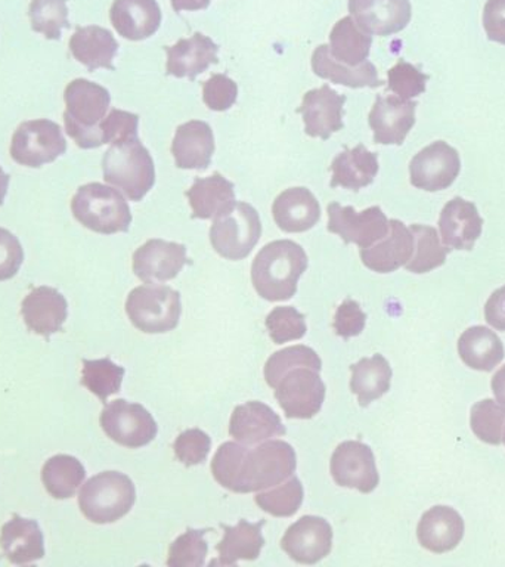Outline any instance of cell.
<instances>
[{
    "label": "cell",
    "instance_id": "48",
    "mask_svg": "<svg viewBox=\"0 0 505 567\" xmlns=\"http://www.w3.org/2000/svg\"><path fill=\"white\" fill-rule=\"evenodd\" d=\"M173 450L182 464H185L186 467H194V465L203 464L206 461L208 452L212 450V439L203 430H185L176 437Z\"/></svg>",
    "mask_w": 505,
    "mask_h": 567
},
{
    "label": "cell",
    "instance_id": "1",
    "mask_svg": "<svg viewBox=\"0 0 505 567\" xmlns=\"http://www.w3.org/2000/svg\"><path fill=\"white\" fill-rule=\"evenodd\" d=\"M296 467L295 447L284 441H265L255 450L239 442H225L212 461L215 481L235 494L281 485L295 474Z\"/></svg>",
    "mask_w": 505,
    "mask_h": 567
},
{
    "label": "cell",
    "instance_id": "38",
    "mask_svg": "<svg viewBox=\"0 0 505 567\" xmlns=\"http://www.w3.org/2000/svg\"><path fill=\"white\" fill-rule=\"evenodd\" d=\"M84 478L86 470L71 455L52 456L42 468L43 485L55 499H69L74 496Z\"/></svg>",
    "mask_w": 505,
    "mask_h": 567
},
{
    "label": "cell",
    "instance_id": "45",
    "mask_svg": "<svg viewBox=\"0 0 505 567\" xmlns=\"http://www.w3.org/2000/svg\"><path fill=\"white\" fill-rule=\"evenodd\" d=\"M207 530L186 529L179 538L173 540L168 548L167 566L199 567L204 565L208 553L207 540L204 539Z\"/></svg>",
    "mask_w": 505,
    "mask_h": 567
},
{
    "label": "cell",
    "instance_id": "9",
    "mask_svg": "<svg viewBox=\"0 0 505 567\" xmlns=\"http://www.w3.org/2000/svg\"><path fill=\"white\" fill-rule=\"evenodd\" d=\"M312 367H296L275 384V398L287 419L310 420L321 411L326 384Z\"/></svg>",
    "mask_w": 505,
    "mask_h": 567
},
{
    "label": "cell",
    "instance_id": "49",
    "mask_svg": "<svg viewBox=\"0 0 505 567\" xmlns=\"http://www.w3.org/2000/svg\"><path fill=\"white\" fill-rule=\"evenodd\" d=\"M140 117L122 110H111L100 123L102 144H118V142L136 140Z\"/></svg>",
    "mask_w": 505,
    "mask_h": 567
},
{
    "label": "cell",
    "instance_id": "8",
    "mask_svg": "<svg viewBox=\"0 0 505 567\" xmlns=\"http://www.w3.org/2000/svg\"><path fill=\"white\" fill-rule=\"evenodd\" d=\"M261 237L259 213L248 203H237L233 210L217 217L210 228V243L217 255L243 260Z\"/></svg>",
    "mask_w": 505,
    "mask_h": 567
},
{
    "label": "cell",
    "instance_id": "46",
    "mask_svg": "<svg viewBox=\"0 0 505 567\" xmlns=\"http://www.w3.org/2000/svg\"><path fill=\"white\" fill-rule=\"evenodd\" d=\"M305 319V315L292 306H278L266 317L265 323L274 343L282 344L303 339L308 331Z\"/></svg>",
    "mask_w": 505,
    "mask_h": 567
},
{
    "label": "cell",
    "instance_id": "40",
    "mask_svg": "<svg viewBox=\"0 0 505 567\" xmlns=\"http://www.w3.org/2000/svg\"><path fill=\"white\" fill-rule=\"evenodd\" d=\"M124 374H126L124 368L109 358L95 359V361L83 359L82 384L89 392L100 398L102 403H105L111 394L120 392Z\"/></svg>",
    "mask_w": 505,
    "mask_h": 567
},
{
    "label": "cell",
    "instance_id": "4",
    "mask_svg": "<svg viewBox=\"0 0 505 567\" xmlns=\"http://www.w3.org/2000/svg\"><path fill=\"white\" fill-rule=\"evenodd\" d=\"M102 172L105 182L132 202H141L155 184L154 159L140 137L111 145L102 158Z\"/></svg>",
    "mask_w": 505,
    "mask_h": 567
},
{
    "label": "cell",
    "instance_id": "35",
    "mask_svg": "<svg viewBox=\"0 0 505 567\" xmlns=\"http://www.w3.org/2000/svg\"><path fill=\"white\" fill-rule=\"evenodd\" d=\"M352 379L350 390L358 399L361 406H368L388 393L392 384L393 371L383 354H374L371 358H363L350 367Z\"/></svg>",
    "mask_w": 505,
    "mask_h": 567
},
{
    "label": "cell",
    "instance_id": "3",
    "mask_svg": "<svg viewBox=\"0 0 505 567\" xmlns=\"http://www.w3.org/2000/svg\"><path fill=\"white\" fill-rule=\"evenodd\" d=\"M65 132L82 150L100 148V123L110 109V92L86 79H75L65 87Z\"/></svg>",
    "mask_w": 505,
    "mask_h": 567
},
{
    "label": "cell",
    "instance_id": "20",
    "mask_svg": "<svg viewBox=\"0 0 505 567\" xmlns=\"http://www.w3.org/2000/svg\"><path fill=\"white\" fill-rule=\"evenodd\" d=\"M286 425L272 408L252 401L235 408L229 421V434L243 445H256L272 437L286 436Z\"/></svg>",
    "mask_w": 505,
    "mask_h": 567
},
{
    "label": "cell",
    "instance_id": "54",
    "mask_svg": "<svg viewBox=\"0 0 505 567\" xmlns=\"http://www.w3.org/2000/svg\"><path fill=\"white\" fill-rule=\"evenodd\" d=\"M485 319L495 330L505 331V286L492 292L487 299Z\"/></svg>",
    "mask_w": 505,
    "mask_h": 567
},
{
    "label": "cell",
    "instance_id": "50",
    "mask_svg": "<svg viewBox=\"0 0 505 567\" xmlns=\"http://www.w3.org/2000/svg\"><path fill=\"white\" fill-rule=\"evenodd\" d=\"M238 86L225 74H213L203 84V101L212 111H226L237 102Z\"/></svg>",
    "mask_w": 505,
    "mask_h": 567
},
{
    "label": "cell",
    "instance_id": "32",
    "mask_svg": "<svg viewBox=\"0 0 505 567\" xmlns=\"http://www.w3.org/2000/svg\"><path fill=\"white\" fill-rule=\"evenodd\" d=\"M379 155L359 144L337 155L331 164V188L343 186L346 189L359 190L374 182L379 173Z\"/></svg>",
    "mask_w": 505,
    "mask_h": 567
},
{
    "label": "cell",
    "instance_id": "21",
    "mask_svg": "<svg viewBox=\"0 0 505 567\" xmlns=\"http://www.w3.org/2000/svg\"><path fill=\"white\" fill-rule=\"evenodd\" d=\"M482 228L483 219L477 207L461 197L447 202L439 217L442 244L450 250H472Z\"/></svg>",
    "mask_w": 505,
    "mask_h": 567
},
{
    "label": "cell",
    "instance_id": "28",
    "mask_svg": "<svg viewBox=\"0 0 505 567\" xmlns=\"http://www.w3.org/2000/svg\"><path fill=\"white\" fill-rule=\"evenodd\" d=\"M0 547L9 563L17 566L30 565L44 557V540L38 522L13 514L0 532Z\"/></svg>",
    "mask_w": 505,
    "mask_h": 567
},
{
    "label": "cell",
    "instance_id": "27",
    "mask_svg": "<svg viewBox=\"0 0 505 567\" xmlns=\"http://www.w3.org/2000/svg\"><path fill=\"white\" fill-rule=\"evenodd\" d=\"M217 44L202 33H195L188 39H181L173 47L166 48L167 75L194 80L203 74L208 66L216 64Z\"/></svg>",
    "mask_w": 505,
    "mask_h": 567
},
{
    "label": "cell",
    "instance_id": "53",
    "mask_svg": "<svg viewBox=\"0 0 505 567\" xmlns=\"http://www.w3.org/2000/svg\"><path fill=\"white\" fill-rule=\"evenodd\" d=\"M483 27L492 42L505 44V0H487L483 9Z\"/></svg>",
    "mask_w": 505,
    "mask_h": 567
},
{
    "label": "cell",
    "instance_id": "26",
    "mask_svg": "<svg viewBox=\"0 0 505 567\" xmlns=\"http://www.w3.org/2000/svg\"><path fill=\"white\" fill-rule=\"evenodd\" d=\"M110 20L122 38L140 42L157 33L162 11L157 0H114Z\"/></svg>",
    "mask_w": 505,
    "mask_h": 567
},
{
    "label": "cell",
    "instance_id": "42",
    "mask_svg": "<svg viewBox=\"0 0 505 567\" xmlns=\"http://www.w3.org/2000/svg\"><path fill=\"white\" fill-rule=\"evenodd\" d=\"M29 17L31 29L49 40H60L70 27L66 0H31Z\"/></svg>",
    "mask_w": 505,
    "mask_h": 567
},
{
    "label": "cell",
    "instance_id": "57",
    "mask_svg": "<svg viewBox=\"0 0 505 567\" xmlns=\"http://www.w3.org/2000/svg\"><path fill=\"white\" fill-rule=\"evenodd\" d=\"M9 186V175L3 172V168L0 167V206H2L4 202V197H7Z\"/></svg>",
    "mask_w": 505,
    "mask_h": 567
},
{
    "label": "cell",
    "instance_id": "31",
    "mask_svg": "<svg viewBox=\"0 0 505 567\" xmlns=\"http://www.w3.org/2000/svg\"><path fill=\"white\" fill-rule=\"evenodd\" d=\"M70 51L89 71L115 70L118 43L110 30L97 25L79 27L70 39Z\"/></svg>",
    "mask_w": 505,
    "mask_h": 567
},
{
    "label": "cell",
    "instance_id": "52",
    "mask_svg": "<svg viewBox=\"0 0 505 567\" xmlns=\"http://www.w3.org/2000/svg\"><path fill=\"white\" fill-rule=\"evenodd\" d=\"M367 313L363 312L361 306L354 300H344L337 309L334 318L336 334L350 339V337L359 336L365 328Z\"/></svg>",
    "mask_w": 505,
    "mask_h": 567
},
{
    "label": "cell",
    "instance_id": "11",
    "mask_svg": "<svg viewBox=\"0 0 505 567\" xmlns=\"http://www.w3.org/2000/svg\"><path fill=\"white\" fill-rule=\"evenodd\" d=\"M100 423L111 441L131 450L150 445L158 432L157 423L146 408L124 399H115L105 405Z\"/></svg>",
    "mask_w": 505,
    "mask_h": 567
},
{
    "label": "cell",
    "instance_id": "37",
    "mask_svg": "<svg viewBox=\"0 0 505 567\" xmlns=\"http://www.w3.org/2000/svg\"><path fill=\"white\" fill-rule=\"evenodd\" d=\"M372 38L353 21L352 17L341 18L330 34V53L336 61L348 66L363 64L370 56Z\"/></svg>",
    "mask_w": 505,
    "mask_h": 567
},
{
    "label": "cell",
    "instance_id": "19",
    "mask_svg": "<svg viewBox=\"0 0 505 567\" xmlns=\"http://www.w3.org/2000/svg\"><path fill=\"white\" fill-rule=\"evenodd\" d=\"M353 21L368 34L390 35L410 24V0H349Z\"/></svg>",
    "mask_w": 505,
    "mask_h": 567
},
{
    "label": "cell",
    "instance_id": "29",
    "mask_svg": "<svg viewBox=\"0 0 505 567\" xmlns=\"http://www.w3.org/2000/svg\"><path fill=\"white\" fill-rule=\"evenodd\" d=\"M272 215L284 233H306L321 219V206L308 188H290L275 199Z\"/></svg>",
    "mask_w": 505,
    "mask_h": 567
},
{
    "label": "cell",
    "instance_id": "7",
    "mask_svg": "<svg viewBox=\"0 0 505 567\" xmlns=\"http://www.w3.org/2000/svg\"><path fill=\"white\" fill-rule=\"evenodd\" d=\"M126 313L133 326L146 334L175 330L182 313L179 291L157 284L136 287L127 296Z\"/></svg>",
    "mask_w": 505,
    "mask_h": 567
},
{
    "label": "cell",
    "instance_id": "14",
    "mask_svg": "<svg viewBox=\"0 0 505 567\" xmlns=\"http://www.w3.org/2000/svg\"><path fill=\"white\" fill-rule=\"evenodd\" d=\"M461 159L458 151L446 142L436 141L421 150L410 163L411 184L415 188L436 193L450 188L458 177Z\"/></svg>",
    "mask_w": 505,
    "mask_h": 567
},
{
    "label": "cell",
    "instance_id": "2",
    "mask_svg": "<svg viewBox=\"0 0 505 567\" xmlns=\"http://www.w3.org/2000/svg\"><path fill=\"white\" fill-rule=\"evenodd\" d=\"M303 248L290 239L266 244L252 260L251 281L257 295L268 301L290 300L308 269Z\"/></svg>",
    "mask_w": 505,
    "mask_h": 567
},
{
    "label": "cell",
    "instance_id": "34",
    "mask_svg": "<svg viewBox=\"0 0 505 567\" xmlns=\"http://www.w3.org/2000/svg\"><path fill=\"white\" fill-rule=\"evenodd\" d=\"M264 525L265 520L250 523L241 518L235 526H221L225 534L216 545L219 551L217 565L234 566L239 560H256L265 545V538L261 535Z\"/></svg>",
    "mask_w": 505,
    "mask_h": 567
},
{
    "label": "cell",
    "instance_id": "22",
    "mask_svg": "<svg viewBox=\"0 0 505 567\" xmlns=\"http://www.w3.org/2000/svg\"><path fill=\"white\" fill-rule=\"evenodd\" d=\"M21 313L30 331L49 340V337L62 331L69 317V303L55 288L38 287L22 300Z\"/></svg>",
    "mask_w": 505,
    "mask_h": 567
},
{
    "label": "cell",
    "instance_id": "41",
    "mask_svg": "<svg viewBox=\"0 0 505 567\" xmlns=\"http://www.w3.org/2000/svg\"><path fill=\"white\" fill-rule=\"evenodd\" d=\"M305 491L299 478L292 474L290 478L277 485L274 489L259 492L256 504L265 513L274 517L295 516L303 504Z\"/></svg>",
    "mask_w": 505,
    "mask_h": 567
},
{
    "label": "cell",
    "instance_id": "33",
    "mask_svg": "<svg viewBox=\"0 0 505 567\" xmlns=\"http://www.w3.org/2000/svg\"><path fill=\"white\" fill-rule=\"evenodd\" d=\"M310 62H312L313 73L318 78L330 80V82L341 84V86L352 89L383 86V80L379 79V71L370 61H365L358 66L341 64L331 56L330 47H327V44H319L315 49Z\"/></svg>",
    "mask_w": 505,
    "mask_h": 567
},
{
    "label": "cell",
    "instance_id": "56",
    "mask_svg": "<svg viewBox=\"0 0 505 567\" xmlns=\"http://www.w3.org/2000/svg\"><path fill=\"white\" fill-rule=\"evenodd\" d=\"M210 0H172V7L176 12L181 11H202L208 8Z\"/></svg>",
    "mask_w": 505,
    "mask_h": 567
},
{
    "label": "cell",
    "instance_id": "58",
    "mask_svg": "<svg viewBox=\"0 0 505 567\" xmlns=\"http://www.w3.org/2000/svg\"><path fill=\"white\" fill-rule=\"evenodd\" d=\"M505 427V425H504ZM503 442H504V445H505V429H504V434H503Z\"/></svg>",
    "mask_w": 505,
    "mask_h": 567
},
{
    "label": "cell",
    "instance_id": "36",
    "mask_svg": "<svg viewBox=\"0 0 505 567\" xmlns=\"http://www.w3.org/2000/svg\"><path fill=\"white\" fill-rule=\"evenodd\" d=\"M458 354L472 370L491 372L503 361L505 350L503 341L494 331L476 326L461 334Z\"/></svg>",
    "mask_w": 505,
    "mask_h": 567
},
{
    "label": "cell",
    "instance_id": "25",
    "mask_svg": "<svg viewBox=\"0 0 505 567\" xmlns=\"http://www.w3.org/2000/svg\"><path fill=\"white\" fill-rule=\"evenodd\" d=\"M215 148L210 124L202 120L181 124L172 142L176 166L184 171H204L210 166Z\"/></svg>",
    "mask_w": 505,
    "mask_h": 567
},
{
    "label": "cell",
    "instance_id": "24",
    "mask_svg": "<svg viewBox=\"0 0 505 567\" xmlns=\"http://www.w3.org/2000/svg\"><path fill=\"white\" fill-rule=\"evenodd\" d=\"M464 520L460 513L446 505H436L421 516L416 538L430 553L443 554L458 547L464 538Z\"/></svg>",
    "mask_w": 505,
    "mask_h": 567
},
{
    "label": "cell",
    "instance_id": "5",
    "mask_svg": "<svg viewBox=\"0 0 505 567\" xmlns=\"http://www.w3.org/2000/svg\"><path fill=\"white\" fill-rule=\"evenodd\" d=\"M71 212L79 224L97 234L127 233L132 224L131 207L123 195L97 182L80 186L71 199Z\"/></svg>",
    "mask_w": 505,
    "mask_h": 567
},
{
    "label": "cell",
    "instance_id": "39",
    "mask_svg": "<svg viewBox=\"0 0 505 567\" xmlns=\"http://www.w3.org/2000/svg\"><path fill=\"white\" fill-rule=\"evenodd\" d=\"M414 235V252L405 265L408 272L427 274L430 270L445 265L450 248L443 246L437 230L427 225H412Z\"/></svg>",
    "mask_w": 505,
    "mask_h": 567
},
{
    "label": "cell",
    "instance_id": "30",
    "mask_svg": "<svg viewBox=\"0 0 505 567\" xmlns=\"http://www.w3.org/2000/svg\"><path fill=\"white\" fill-rule=\"evenodd\" d=\"M235 186L233 182L213 173L208 177H197L193 186L186 190L189 206L193 208V219H217L233 210L235 199Z\"/></svg>",
    "mask_w": 505,
    "mask_h": 567
},
{
    "label": "cell",
    "instance_id": "55",
    "mask_svg": "<svg viewBox=\"0 0 505 567\" xmlns=\"http://www.w3.org/2000/svg\"><path fill=\"white\" fill-rule=\"evenodd\" d=\"M491 385L496 402H498L501 406L505 408V365L501 368L499 371H496L495 375L492 377Z\"/></svg>",
    "mask_w": 505,
    "mask_h": 567
},
{
    "label": "cell",
    "instance_id": "51",
    "mask_svg": "<svg viewBox=\"0 0 505 567\" xmlns=\"http://www.w3.org/2000/svg\"><path fill=\"white\" fill-rule=\"evenodd\" d=\"M24 261L20 239L8 229L0 228V281L16 277Z\"/></svg>",
    "mask_w": 505,
    "mask_h": 567
},
{
    "label": "cell",
    "instance_id": "15",
    "mask_svg": "<svg viewBox=\"0 0 505 567\" xmlns=\"http://www.w3.org/2000/svg\"><path fill=\"white\" fill-rule=\"evenodd\" d=\"M281 548L296 563L315 565L331 551L332 527L326 518L303 516L288 527L281 539Z\"/></svg>",
    "mask_w": 505,
    "mask_h": 567
},
{
    "label": "cell",
    "instance_id": "12",
    "mask_svg": "<svg viewBox=\"0 0 505 567\" xmlns=\"http://www.w3.org/2000/svg\"><path fill=\"white\" fill-rule=\"evenodd\" d=\"M328 233L339 235L346 244L374 246L389 234V220L379 206L358 213L352 206L328 204Z\"/></svg>",
    "mask_w": 505,
    "mask_h": 567
},
{
    "label": "cell",
    "instance_id": "44",
    "mask_svg": "<svg viewBox=\"0 0 505 567\" xmlns=\"http://www.w3.org/2000/svg\"><path fill=\"white\" fill-rule=\"evenodd\" d=\"M470 425L482 442L499 445L503 442L505 408L492 399L474 403L470 412Z\"/></svg>",
    "mask_w": 505,
    "mask_h": 567
},
{
    "label": "cell",
    "instance_id": "23",
    "mask_svg": "<svg viewBox=\"0 0 505 567\" xmlns=\"http://www.w3.org/2000/svg\"><path fill=\"white\" fill-rule=\"evenodd\" d=\"M414 235L401 220H389V234L374 246L362 248V264L379 274L394 272L405 266L414 252Z\"/></svg>",
    "mask_w": 505,
    "mask_h": 567
},
{
    "label": "cell",
    "instance_id": "10",
    "mask_svg": "<svg viewBox=\"0 0 505 567\" xmlns=\"http://www.w3.org/2000/svg\"><path fill=\"white\" fill-rule=\"evenodd\" d=\"M66 151L61 127L51 120H31L18 126L11 142L13 162L25 167H42L53 163Z\"/></svg>",
    "mask_w": 505,
    "mask_h": 567
},
{
    "label": "cell",
    "instance_id": "13",
    "mask_svg": "<svg viewBox=\"0 0 505 567\" xmlns=\"http://www.w3.org/2000/svg\"><path fill=\"white\" fill-rule=\"evenodd\" d=\"M330 470L337 485L362 494H371L380 483L374 452L359 441L340 443L332 452Z\"/></svg>",
    "mask_w": 505,
    "mask_h": 567
},
{
    "label": "cell",
    "instance_id": "6",
    "mask_svg": "<svg viewBox=\"0 0 505 567\" xmlns=\"http://www.w3.org/2000/svg\"><path fill=\"white\" fill-rule=\"evenodd\" d=\"M136 501L132 478L120 472H104L89 478L79 494V507L89 522L109 525L126 516Z\"/></svg>",
    "mask_w": 505,
    "mask_h": 567
},
{
    "label": "cell",
    "instance_id": "47",
    "mask_svg": "<svg viewBox=\"0 0 505 567\" xmlns=\"http://www.w3.org/2000/svg\"><path fill=\"white\" fill-rule=\"evenodd\" d=\"M427 80L429 75L421 73L419 66L403 60L388 71L389 91L406 101L424 93Z\"/></svg>",
    "mask_w": 505,
    "mask_h": 567
},
{
    "label": "cell",
    "instance_id": "16",
    "mask_svg": "<svg viewBox=\"0 0 505 567\" xmlns=\"http://www.w3.org/2000/svg\"><path fill=\"white\" fill-rule=\"evenodd\" d=\"M188 264L182 244L150 239L133 255V272L145 284H162L176 278Z\"/></svg>",
    "mask_w": 505,
    "mask_h": 567
},
{
    "label": "cell",
    "instance_id": "18",
    "mask_svg": "<svg viewBox=\"0 0 505 567\" xmlns=\"http://www.w3.org/2000/svg\"><path fill=\"white\" fill-rule=\"evenodd\" d=\"M415 101L394 96H377L370 117L375 144L402 145L415 124Z\"/></svg>",
    "mask_w": 505,
    "mask_h": 567
},
{
    "label": "cell",
    "instance_id": "43",
    "mask_svg": "<svg viewBox=\"0 0 505 567\" xmlns=\"http://www.w3.org/2000/svg\"><path fill=\"white\" fill-rule=\"evenodd\" d=\"M312 367L315 370H322V361L319 354L308 346H291V348L279 350L268 359L265 365V380L270 388H275L278 380L291 368Z\"/></svg>",
    "mask_w": 505,
    "mask_h": 567
},
{
    "label": "cell",
    "instance_id": "17",
    "mask_svg": "<svg viewBox=\"0 0 505 567\" xmlns=\"http://www.w3.org/2000/svg\"><path fill=\"white\" fill-rule=\"evenodd\" d=\"M348 97L332 91L328 84L306 92L297 113L305 122L306 135L330 140L332 133L344 127L343 109Z\"/></svg>",
    "mask_w": 505,
    "mask_h": 567
}]
</instances>
